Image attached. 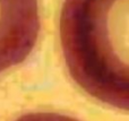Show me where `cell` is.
Here are the masks:
<instances>
[{
    "label": "cell",
    "mask_w": 129,
    "mask_h": 121,
    "mask_svg": "<svg viewBox=\"0 0 129 121\" xmlns=\"http://www.w3.org/2000/svg\"><path fill=\"white\" fill-rule=\"evenodd\" d=\"M58 23L73 80L98 101L129 111V0H63Z\"/></svg>",
    "instance_id": "6da1fadb"
},
{
    "label": "cell",
    "mask_w": 129,
    "mask_h": 121,
    "mask_svg": "<svg viewBox=\"0 0 129 121\" xmlns=\"http://www.w3.org/2000/svg\"><path fill=\"white\" fill-rule=\"evenodd\" d=\"M8 1L0 11V71L27 56L39 32L36 0Z\"/></svg>",
    "instance_id": "7a4b0ae2"
},
{
    "label": "cell",
    "mask_w": 129,
    "mask_h": 121,
    "mask_svg": "<svg viewBox=\"0 0 129 121\" xmlns=\"http://www.w3.org/2000/svg\"><path fill=\"white\" fill-rule=\"evenodd\" d=\"M15 121H79L75 118L54 112H34L19 117Z\"/></svg>",
    "instance_id": "3957f363"
}]
</instances>
